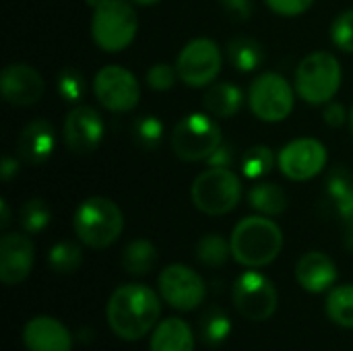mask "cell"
<instances>
[{
	"label": "cell",
	"mask_w": 353,
	"mask_h": 351,
	"mask_svg": "<svg viewBox=\"0 0 353 351\" xmlns=\"http://www.w3.org/2000/svg\"><path fill=\"white\" fill-rule=\"evenodd\" d=\"M327 317L343 329H353V285L331 290L327 298Z\"/></svg>",
	"instance_id": "cell-28"
},
{
	"label": "cell",
	"mask_w": 353,
	"mask_h": 351,
	"mask_svg": "<svg viewBox=\"0 0 353 351\" xmlns=\"http://www.w3.org/2000/svg\"><path fill=\"white\" fill-rule=\"evenodd\" d=\"M230 333H232V321H230V317L219 306L209 308L201 317L199 335H201V339H203L205 345L217 348V345H221L230 337Z\"/></svg>",
	"instance_id": "cell-26"
},
{
	"label": "cell",
	"mask_w": 353,
	"mask_h": 351,
	"mask_svg": "<svg viewBox=\"0 0 353 351\" xmlns=\"http://www.w3.org/2000/svg\"><path fill=\"white\" fill-rule=\"evenodd\" d=\"M43 79L29 64H8L0 74V93L10 106H33L43 95Z\"/></svg>",
	"instance_id": "cell-15"
},
{
	"label": "cell",
	"mask_w": 353,
	"mask_h": 351,
	"mask_svg": "<svg viewBox=\"0 0 353 351\" xmlns=\"http://www.w3.org/2000/svg\"><path fill=\"white\" fill-rule=\"evenodd\" d=\"M87 2H89L91 6H97V4H99V2H103V0H87Z\"/></svg>",
	"instance_id": "cell-44"
},
{
	"label": "cell",
	"mask_w": 353,
	"mask_h": 351,
	"mask_svg": "<svg viewBox=\"0 0 353 351\" xmlns=\"http://www.w3.org/2000/svg\"><path fill=\"white\" fill-rule=\"evenodd\" d=\"M294 87L277 72L259 74L248 89V106L263 122H281L294 110Z\"/></svg>",
	"instance_id": "cell-8"
},
{
	"label": "cell",
	"mask_w": 353,
	"mask_h": 351,
	"mask_svg": "<svg viewBox=\"0 0 353 351\" xmlns=\"http://www.w3.org/2000/svg\"><path fill=\"white\" fill-rule=\"evenodd\" d=\"M159 294L174 308L190 312L205 300L207 288L196 271L186 265H170L159 275Z\"/></svg>",
	"instance_id": "cell-12"
},
{
	"label": "cell",
	"mask_w": 353,
	"mask_h": 351,
	"mask_svg": "<svg viewBox=\"0 0 353 351\" xmlns=\"http://www.w3.org/2000/svg\"><path fill=\"white\" fill-rule=\"evenodd\" d=\"M35 248L27 234H4L0 240V279L6 285L25 281L33 269Z\"/></svg>",
	"instance_id": "cell-16"
},
{
	"label": "cell",
	"mask_w": 353,
	"mask_h": 351,
	"mask_svg": "<svg viewBox=\"0 0 353 351\" xmlns=\"http://www.w3.org/2000/svg\"><path fill=\"white\" fill-rule=\"evenodd\" d=\"M279 170L285 178L306 182L319 176L327 166V147L310 137L288 143L277 157Z\"/></svg>",
	"instance_id": "cell-13"
},
{
	"label": "cell",
	"mask_w": 353,
	"mask_h": 351,
	"mask_svg": "<svg viewBox=\"0 0 353 351\" xmlns=\"http://www.w3.org/2000/svg\"><path fill=\"white\" fill-rule=\"evenodd\" d=\"M157 265V248L149 240H132L122 252V267L130 275H147Z\"/></svg>",
	"instance_id": "cell-25"
},
{
	"label": "cell",
	"mask_w": 353,
	"mask_h": 351,
	"mask_svg": "<svg viewBox=\"0 0 353 351\" xmlns=\"http://www.w3.org/2000/svg\"><path fill=\"white\" fill-rule=\"evenodd\" d=\"M331 39L341 52L353 54V8L337 14L331 25Z\"/></svg>",
	"instance_id": "cell-34"
},
{
	"label": "cell",
	"mask_w": 353,
	"mask_h": 351,
	"mask_svg": "<svg viewBox=\"0 0 353 351\" xmlns=\"http://www.w3.org/2000/svg\"><path fill=\"white\" fill-rule=\"evenodd\" d=\"M327 192L335 203L339 217L353 219V178L343 168H335L327 178Z\"/></svg>",
	"instance_id": "cell-24"
},
{
	"label": "cell",
	"mask_w": 353,
	"mask_h": 351,
	"mask_svg": "<svg viewBox=\"0 0 353 351\" xmlns=\"http://www.w3.org/2000/svg\"><path fill=\"white\" fill-rule=\"evenodd\" d=\"M232 298H234L236 310L252 323L271 319L279 302L273 281L259 271L242 273L234 283Z\"/></svg>",
	"instance_id": "cell-9"
},
{
	"label": "cell",
	"mask_w": 353,
	"mask_h": 351,
	"mask_svg": "<svg viewBox=\"0 0 353 351\" xmlns=\"http://www.w3.org/2000/svg\"><path fill=\"white\" fill-rule=\"evenodd\" d=\"M19 221H21V228L27 232V234H39L48 228V223L52 221V209L50 205L35 197V199H29L23 207H21V213H19Z\"/></svg>",
	"instance_id": "cell-31"
},
{
	"label": "cell",
	"mask_w": 353,
	"mask_h": 351,
	"mask_svg": "<svg viewBox=\"0 0 353 351\" xmlns=\"http://www.w3.org/2000/svg\"><path fill=\"white\" fill-rule=\"evenodd\" d=\"M151 351H194V333L182 319H165L153 331Z\"/></svg>",
	"instance_id": "cell-20"
},
{
	"label": "cell",
	"mask_w": 353,
	"mask_h": 351,
	"mask_svg": "<svg viewBox=\"0 0 353 351\" xmlns=\"http://www.w3.org/2000/svg\"><path fill=\"white\" fill-rule=\"evenodd\" d=\"M221 64L223 58L219 46L209 37H196L178 54L176 70L188 87H207L217 79Z\"/></svg>",
	"instance_id": "cell-10"
},
{
	"label": "cell",
	"mask_w": 353,
	"mask_h": 351,
	"mask_svg": "<svg viewBox=\"0 0 353 351\" xmlns=\"http://www.w3.org/2000/svg\"><path fill=\"white\" fill-rule=\"evenodd\" d=\"M265 2L273 12L281 17H298L314 4V0H265Z\"/></svg>",
	"instance_id": "cell-36"
},
{
	"label": "cell",
	"mask_w": 353,
	"mask_h": 351,
	"mask_svg": "<svg viewBox=\"0 0 353 351\" xmlns=\"http://www.w3.org/2000/svg\"><path fill=\"white\" fill-rule=\"evenodd\" d=\"M296 279L306 292L321 294V292H327L337 281V267L331 257H327L325 252L312 250V252H306L298 261Z\"/></svg>",
	"instance_id": "cell-19"
},
{
	"label": "cell",
	"mask_w": 353,
	"mask_h": 351,
	"mask_svg": "<svg viewBox=\"0 0 353 351\" xmlns=\"http://www.w3.org/2000/svg\"><path fill=\"white\" fill-rule=\"evenodd\" d=\"M228 60L240 72H252L263 66L265 50L263 46L250 35H238L228 43Z\"/></svg>",
	"instance_id": "cell-22"
},
{
	"label": "cell",
	"mask_w": 353,
	"mask_h": 351,
	"mask_svg": "<svg viewBox=\"0 0 353 351\" xmlns=\"http://www.w3.org/2000/svg\"><path fill=\"white\" fill-rule=\"evenodd\" d=\"M139 29L137 10L126 0H103L97 6H93V19H91V35L95 46H99L103 52L116 54L126 50Z\"/></svg>",
	"instance_id": "cell-4"
},
{
	"label": "cell",
	"mask_w": 353,
	"mask_h": 351,
	"mask_svg": "<svg viewBox=\"0 0 353 351\" xmlns=\"http://www.w3.org/2000/svg\"><path fill=\"white\" fill-rule=\"evenodd\" d=\"M223 10L228 12V17H232L234 21H248L252 17V0H219Z\"/></svg>",
	"instance_id": "cell-37"
},
{
	"label": "cell",
	"mask_w": 353,
	"mask_h": 351,
	"mask_svg": "<svg viewBox=\"0 0 353 351\" xmlns=\"http://www.w3.org/2000/svg\"><path fill=\"white\" fill-rule=\"evenodd\" d=\"M275 168V153L267 145L250 147L242 157V174L250 180H261Z\"/></svg>",
	"instance_id": "cell-30"
},
{
	"label": "cell",
	"mask_w": 353,
	"mask_h": 351,
	"mask_svg": "<svg viewBox=\"0 0 353 351\" xmlns=\"http://www.w3.org/2000/svg\"><path fill=\"white\" fill-rule=\"evenodd\" d=\"M132 2H137V4H141V6H149V4H157V2H161V0H132Z\"/></svg>",
	"instance_id": "cell-43"
},
{
	"label": "cell",
	"mask_w": 353,
	"mask_h": 351,
	"mask_svg": "<svg viewBox=\"0 0 353 351\" xmlns=\"http://www.w3.org/2000/svg\"><path fill=\"white\" fill-rule=\"evenodd\" d=\"M83 263V250L79 244L74 242H68V240H62V242H56L50 252H48V265L54 273H60V275H70L74 273Z\"/></svg>",
	"instance_id": "cell-27"
},
{
	"label": "cell",
	"mask_w": 353,
	"mask_h": 351,
	"mask_svg": "<svg viewBox=\"0 0 353 351\" xmlns=\"http://www.w3.org/2000/svg\"><path fill=\"white\" fill-rule=\"evenodd\" d=\"M72 225L77 238L85 246L101 250L120 238L124 230V215L108 197H89L77 207Z\"/></svg>",
	"instance_id": "cell-3"
},
{
	"label": "cell",
	"mask_w": 353,
	"mask_h": 351,
	"mask_svg": "<svg viewBox=\"0 0 353 351\" xmlns=\"http://www.w3.org/2000/svg\"><path fill=\"white\" fill-rule=\"evenodd\" d=\"M145 79L153 91H170L176 85V79H180V77H178L176 66H170L165 62H157L147 70Z\"/></svg>",
	"instance_id": "cell-35"
},
{
	"label": "cell",
	"mask_w": 353,
	"mask_h": 351,
	"mask_svg": "<svg viewBox=\"0 0 353 351\" xmlns=\"http://www.w3.org/2000/svg\"><path fill=\"white\" fill-rule=\"evenodd\" d=\"M232 257L250 269L271 265L281 248H283V234L281 228L269 219L267 215H252L244 217L232 232L230 238Z\"/></svg>",
	"instance_id": "cell-2"
},
{
	"label": "cell",
	"mask_w": 353,
	"mask_h": 351,
	"mask_svg": "<svg viewBox=\"0 0 353 351\" xmlns=\"http://www.w3.org/2000/svg\"><path fill=\"white\" fill-rule=\"evenodd\" d=\"M93 93L97 101L110 112H130L141 99L137 77L118 64L103 66L93 79Z\"/></svg>",
	"instance_id": "cell-11"
},
{
	"label": "cell",
	"mask_w": 353,
	"mask_h": 351,
	"mask_svg": "<svg viewBox=\"0 0 353 351\" xmlns=\"http://www.w3.org/2000/svg\"><path fill=\"white\" fill-rule=\"evenodd\" d=\"M54 149H56V132L54 126L43 118L31 120L17 139L19 159L31 166L46 163L52 157Z\"/></svg>",
	"instance_id": "cell-17"
},
{
	"label": "cell",
	"mask_w": 353,
	"mask_h": 351,
	"mask_svg": "<svg viewBox=\"0 0 353 351\" xmlns=\"http://www.w3.org/2000/svg\"><path fill=\"white\" fill-rule=\"evenodd\" d=\"M350 126H352V134H353V108H352V112H350Z\"/></svg>",
	"instance_id": "cell-45"
},
{
	"label": "cell",
	"mask_w": 353,
	"mask_h": 351,
	"mask_svg": "<svg viewBox=\"0 0 353 351\" xmlns=\"http://www.w3.org/2000/svg\"><path fill=\"white\" fill-rule=\"evenodd\" d=\"M234 163V149L228 147L225 143H221L209 157H207V166L209 168H230Z\"/></svg>",
	"instance_id": "cell-38"
},
{
	"label": "cell",
	"mask_w": 353,
	"mask_h": 351,
	"mask_svg": "<svg viewBox=\"0 0 353 351\" xmlns=\"http://www.w3.org/2000/svg\"><path fill=\"white\" fill-rule=\"evenodd\" d=\"M56 89H58V95L66 103H79L85 97V91H87L85 74L77 66H64L58 72Z\"/></svg>",
	"instance_id": "cell-32"
},
{
	"label": "cell",
	"mask_w": 353,
	"mask_h": 351,
	"mask_svg": "<svg viewBox=\"0 0 353 351\" xmlns=\"http://www.w3.org/2000/svg\"><path fill=\"white\" fill-rule=\"evenodd\" d=\"M221 143V128L211 114H188L172 132V149L184 161H207Z\"/></svg>",
	"instance_id": "cell-7"
},
{
	"label": "cell",
	"mask_w": 353,
	"mask_h": 351,
	"mask_svg": "<svg viewBox=\"0 0 353 351\" xmlns=\"http://www.w3.org/2000/svg\"><path fill=\"white\" fill-rule=\"evenodd\" d=\"M103 120L91 106H77L68 112L62 128V137L70 153L89 155L103 141Z\"/></svg>",
	"instance_id": "cell-14"
},
{
	"label": "cell",
	"mask_w": 353,
	"mask_h": 351,
	"mask_svg": "<svg viewBox=\"0 0 353 351\" xmlns=\"http://www.w3.org/2000/svg\"><path fill=\"white\" fill-rule=\"evenodd\" d=\"M190 197L201 213L228 215L242 199V182L230 168H207L194 178Z\"/></svg>",
	"instance_id": "cell-6"
},
{
	"label": "cell",
	"mask_w": 353,
	"mask_h": 351,
	"mask_svg": "<svg viewBox=\"0 0 353 351\" xmlns=\"http://www.w3.org/2000/svg\"><path fill=\"white\" fill-rule=\"evenodd\" d=\"M0 209H2V219H0V228H6L8 221H10V211H8V203L2 199L0 201Z\"/></svg>",
	"instance_id": "cell-41"
},
{
	"label": "cell",
	"mask_w": 353,
	"mask_h": 351,
	"mask_svg": "<svg viewBox=\"0 0 353 351\" xmlns=\"http://www.w3.org/2000/svg\"><path fill=\"white\" fill-rule=\"evenodd\" d=\"M108 325L126 341L145 337L161 314V302L157 294L141 283H128L118 288L108 302Z\"/></svg>",
	"instance_id": "cell-1"
},
{
	"label": "cell",
	"mask_w": 353,
	"mask_h": 351,
	"mask_svg": "<svg viewBox=\"0 0 353 351\" xmlns=\"http://www.w3.org/2000/svg\"><path fill=\"white\" fill-rule=\"evenodd\" d=\"M248 203L254 211H259L261 215H267V217L281 215L288 209L285 190L273 182H256L248 190Z\"/></svg>",
	"instance_id": "cell-23"
},
{
	"label": "cell",
	"mask_w": 353,
	"mask_h": 351,
	"mask_svg": "<svg viewBox=\"0 0 353 351\" xmlns=\"http://www.w3.org/2000/svg\"><path fill=\"white\" fill-rule=\"evenodd\" d=\"M134 141L145 151H155L163 141V122L157 116H141L132 124Z\"/></svg>",
	"instance_id": "cell-33"
},
{
	"label": "cell",
	"mask_w": 353,
	"mask_h": 351,
	"mask_svg": "<svg viewBox=\"0 0 353 351\" xmlns=\"http://www.w3.org/2000/svg\"><path fill=\"white\" fill-rule=\"evenodd\" d=\"M345 246L353 252V219L347 221V230H345Z\"/></svg>",
	"instance_id": "cell-42"
},
{
	"label": "cell",
	"mask_w": 353,
	"mask_h": 351,
	"mask_svg": "<svg viewBox=\"0 0 353 351\" xmlns=\"http://www.w3.org/2000/svg\"><path fill=\"white\" fill-rule=\"evenodd\" d=\"M244 103V93L234 83H215L207 89L203 97L205 110L215 118H232L240 112Z\"/></svg>",
	"instance_id": "cell-21"
},
{
	"label": "cell",
	"mask_w": 353,
	"mask_h": 351,
	"mask_svg": "<svg viewBox=\"0 0 353 351\" xmlns=\"http://www.w3.org/2000/svg\"><path fill=\"white\" fill-rule=\"evenodd\" d=\"M232 254V244L219 234H207L196 244V259L205 267H223Z\"/></svg>",
	"instance_id": "cell-29"
},
{
	"label": "cell",
	"mask_w": 353,
	"mask_h": 351,
	"mask_svg": "<svg viewBox=\"0 0 353 351\" xmlns=\"http://www.w3.org/2000/svg\"><path fill=\"white\" fill-rule=\"evenodd\" d=\"M345 120H347V112H345L343 103H339V101L325 103V122L329 126H343Z\"/></svg>",
	"instance_id": "cell-39"
},
{
	"label": "cell",
	"mask_w": 353,
	"mask_h": 351,
	"mask_svg": "<svg viewBox=\"0 0 353 351\" xmlns=\"http://www.w3.org/2000/svg\"><path fill=\"white\" fill-rule=\"evenodd\" d=\"M341 85V64L331 52L308 54L296 70V91L310 106L333 101Z\"/></svg>",
	"instance_id": "cell-5"
},
{
	"label": "cell",
	"mask_w": 353,
	"mask_h": 351,
	"mask_svg": "<svg viewBox=\"0 0 353 351\" xmlns=\"http://www.w3.org/2000/svg\"><path fill=\"white\" fill-rule=\"evenodd\" d=\"M19 174V161L17 157H2V163H0V176L4 182H10L14 176Z\"/></svg>",
	"instance_id": "cell-40"
},
{
	"label": "cell",
	"mask_w": 353,
	"mask_h": 351,
	"mask_svg": "<svg viewBox=\"0 0 353 351\" xmlns=\"http://www.w3.org/2000/svg\"><path fill=\"white\" fill-rule=\"evenodd\" d=\"M23 343L29 351H70L72 337L68 329L50 317L31 319L23 329Z\"/></svg>",
	"instance_id": "cell-18"
}]
</instances>
